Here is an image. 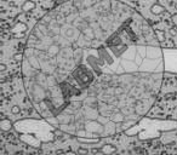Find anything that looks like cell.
<instances>
[{
  "mask_svg": "<svg viewBox=\"0 0 177 155\" xmlns=\"http://www.w3.org/2000/svg\"><path fill=\"white\" fill-rule=\"evenodd\" d=\"M28 29V26L23 22H17L12 28H11V32L14 34H17V35H23Z\"/></svg>",
  "mask_w": 177,
  "mask_h": 155,
  "instance_id": "1",
  "label": "cell"
},
{
  "mask_svg": "<svg viewBox=\"0 0 177 155\" xmlns=\"http://www.w3.org/2000/svg\"><path fill=\"white\" fill-rule=\"evenodd\" d=\"M12 128V121L8 118H3L0 120V130L3 132H9Z\"/></svg>",
  "mask_w": 177,
  "mask_h": 155,
  "instance_id": "2",
  "label": "cell"
},
{
  "mask_svg": "<svg viewBox=\"0 0 177 155\" xmlns=\"http://www.w3.org/2000/svg\"><path fill=\"white\" fill-rule=\"evenodd\" d=\"M35 3L33 2V0H26V2L23 3V5H22V10L24 11V12H29V11H33L34 9H35Z\"/></svg>",
  "mask_w": 177,
  "mask_h": 155,
  "instance_id": "3",
  "label": "cell"
},
{
  "mask_svg": "<svg viewBox=\"0 0 177 155\" xmlns=\"http://www.w3.org/2000/svg\"><path fill=\"white\" fill-rule=\"evenodd\" d=\"M150 12H152L153 15H155V16H159V15H161V14L165 12V8L161 6L160 4H154V5H152V8H150Z\"/></svg>",
  "mask_w": 177,
  "mask_h": 155,
  "instance_id": "4",
  "label": "cell"
},
{
  "mask_svg": "<svg viewBox=\"0 0 177 155\" xmlns=\"http://www.w3.org/2000/svg\"><path fill=\"white\" fill-rule=\"evenodd\" d=\"M102 154H113V153H117V148L112 144H105L102 148Z\"/></svg>",
  "mask_w": 177,
  "mask_h": 155,
  "instance_id": "5",
  "label": "cell"
},
{
  "mask_svg": "<svg viewBox=\"0 0 177 155\" xmlns=\"http://www.w3.org/2000/svg\"><path fill=\"white\" fill-rule=\"evenodd\" d=\"M125 120V118H124V115L121 114V113H115L113 116H112V121L113 122H123Z\"/></svg>",
  "mask_w": 177,
  "mask_h": 155,
  "instance_id": "6",
  "label": "cell"
},
{
  "mask_svg": "<svg viewBox=\"0 0 177 155\" xmlns=\"http://www.w3.org/2000/svg\"><path fill=\"white\" fill-rule=\"evenodd\" d=\"M58 50H60V47H58L57 45H52V46L49 49V55H50V56H55V55L58 52Z\"/></svg>",
  "mask_w": 177,
  "mask_h": 155,
  "instance_id": "7",
  "label": "cell"
},
{
  "mask_svg": "<svg viewBox=\"0 0 177 155\" xmlns=\"http://www.w3.org/2000/svg\"><path fill=\"white\" fill-rule=\"evenodd\" d=\"M20 112H21V108H20L18 106H14V107L11 108V113L15 114V115H16V114H20Z\"/></svg>",
  "mask_w": 177,
  "mask_h": 155,
  "instance_id": "8",
  "label": "cell"
},
{
  "mask_svg": "<svg viewBox=\"0 0 177 155\" xmlns=\"http://www.w3.org/2000/svg\"><path fill=\"white\" fill-rule=\"evenodd\" d=\"M12 58H14L15 61H21V59H22V53H15V55L12 56Z\"/></svg>",
  "mask_w": 177,
  "mask_h": 155,
  "instance_id": "9",
  "label": "cell"
},
{
  "mask_svg": "<svg viewBox=\"0 0 177 155\" xmlns=\"http://www.w3.org/2000/svg\"><path fill=\"white\" fill-rule=\"evenodd\" d=\"M78 153H82V154H87V153H88V150H87V149H85V148H79V149H78Z\"/></svg>",
  "mask_w": 177,
  "mask_h": 155,
  "instance_id": "10",
  "label": "cell"
},
{
  "mask_svg": "<svg viewBox=\"0 0 177 155\" xmlns=\"http://www.w3.org/2000/svg\"><path fill=\"white\" fill-rule=\"evenodd\" d=\"M6 70V65L4 64V63H2V64H0V71H2V73H4Z\"/></svg>",
  "mask_w": 177,
  "mask_h": 155,
  "instance_id": "11",
  "label": "cell"
},
{
  "mask_svg": "<svg viewBox=\"0 0 177 155\" xmlns=\"http://www.w3.org/2000/svg\"><path fill=\"white\" fill-rule=\"evenodd\" d=\"M91 153H101L102 154V150H101V148H94L91 150Z\"/></svg>",
  "mask_w": 177,
  "mask_h": 155,
  "instance_id": "12",
  "label": "cell"
},
{
  "mask_svg": "<svg viewBox=\"0 0 177 155\" xmlns=\"http://www.w3.org/2000/svg\"><path fill=\"white\" fill-rule=\"evenodd\" d=\"M55 2H62V0H55Z\"/></svg>",
  "mask_w": 177,
  "mask_h": 155,
  "instance_id": "13",
  "label": "cell"
}]
</instances>
